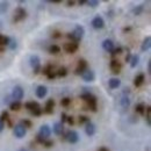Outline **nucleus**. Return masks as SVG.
I'll return each mask as SVG.
<instances>
[{"mask_svg": "<svg viewBox=\"0 0 151 151\" xmlns=\"http://www.w3.org/2000/svg\"><path fill=\"white\" fill-rule=\"evenodd\" d=\"M29 64L33 69L34 75H38L41 72V59L37 55H32L29 58Z\"/></svg>", "mask_w": 151, "mask_h": 151, "instance_id": "nucleus-1", "label": "nucleus"}, {"mask_svg": "<svg viewBox=\"0 0 151 151\" xmlns=\"http://www.w3.org/2000/svg\"><path fill=\"white\" fill-rule=\"evenodd\" d=\"M71 33H72V35H73V38H75L76 43H79V42L83 40L84 35H85V28H84L83 26H80V24H77L75 27V30L71 32Z\"/></svg>", "mask_w": 151, "mask_h": 151, "instance_id": "nucleus-2", "label": "nucleus"}, {"mask_svg": "<svg viewBox=\"0 0 151 151\" xmlns=\"http://www.w3.org/2000/svg\"><path fill=\"white\" fill-rule=\"evenodd\" d=\"M23 95H24V91H23V88L19 86V85H17V86H14L13 87V90H12V99L14 100V101H21L22 99H23Z\"/></svg>", "mask_w": 151, "mask_h": 151, "instance_id": "nucleus-3", "label": "nucleus"}, {"mask_svg": "<svg viewBox=\"0 0 151 151\" xmlns=\"http://www.w3.org/2000/svg\"><path fill=\"white\" fill-rule=\"evenodd\" d=\"M27 18V11L22 7H18L14 11V15H13V21L14 22H20L22 20H24Z\"/></svg>", "mask_w": 151, "mask_h": 151, "instance_id": "nucleus-4", "label": "nucleus"}, {"mask_svg": "<svg viewBox=\"0 0 151 151\" xmlns=\"http://www.w3.org/2000/svg\"><path fill=\"white\" fill-rule=\"evenodd\" d=\"M65 139L71 144H76L79 141V134L76 130H70L65 134Z\"/></svg>", "mask_w": 151, "mask_h": 151, "instance_id": "nucleus-5", "label": "nucleus"}, {"mask_svg": "<svg viewBox=\"0 0 151 151\" xmlns=\"http://www.w3.org/2000/svg\"><path fill=\"white\" fill-rule=\"evenodd\" d=\"M91 24L94 29H98V30L102 29L105 27V20L102 19V17H100V15H95L91 21Z\"/></svg>", "mask_w": 151, "mask_h": 151, "instance_id": "nucleus-6", "label": "nucleus"}, {"mask_svg": "<svg viewBox=\"0 0 151 151\" xmlns=\"http://www.w3.org/2000/svg\"><path fill=\"white\" fill-rule=\"evenodd\" d=\"M40 137H42L43 139H48L49 137H50V135H51V129H50V127L48 126V124H43V126H41V128H40V130H38V134H37Z\"/></svg>", "mask_w": 151, "mask_h": 151, "instance_id": "nucleus-7", "label": "nucleus"}, {"mask_svg": "<svg viewBox=\"0 0 151 151\" xmlns=\"http://www.w3.org/2000/svg\"><path fill=\"white\" fill-rule=\"evenodd\" d=\"M85 70H87V62H86V59H83L81 58V59L78 60V65L76 68L75 73L77 76H81Z\"/></svg>", "mask_w": 151, "mask_h": 151, "instance_id": "nucleus-8", "label": "nucleus"}, {"mask_svg": "<svg viewBox=\"0 0 151 151\" xmlns=\"http://www.w3.org/2000/svg\"><path fill=\"white\" fill-rule=\"evenodd\" d=\"M78 48H79V44L76 43V42H68V43H65L63 45L64 51L68 52V54H75L76 51L78 50Z\"/></svg>", "mask_w": 151, "mask_h": 151, "instance_id": "nucleus-9", "label": "nucleus"}, {"mask_svg": "<svg viewBox=\"0 0 151 151\" xmlns=\"http://www.w3.org/2000/svg\"><path fill=\"white\" fill-rule=\"evenodd\" d=\"M81 78H83V80H84V81H86V83H92V81H94L95 80L94 71H93V70H91V69L85 70V71L83 72V75H81Z\"/></svg>", "mask_w": 151, "mask_h": 151, "instance_id": "nucleus-10", "label": "nucleus"}, {"mask_svg": "<svg viewBox=\"0 0 151 151\" xmlns=\"http://www.w3.org/2000/svg\"><path fill=\"white\" fill-rule=\"evenodd\" d=\"M109 69H111V71L113 72L114 75H119L121 72L122 64L119 60H116V59H112L111 63H109Z\"/></svg>", "mask_w": 151, "mask_h": 151, "instance_id": "nucleus-11", "label": "nucleus"}, {"mask_svg": "<svg viewBox=\"0 0 151 151\" xmlns=\"http://www.w3.org/2000/svg\"><path fill=\"white\" fill-rule=\"evenodd\" d=\"M26 134H27V129L21 124H17L15 127H14V135H15V137L17 138H23L24 136H26Z\"/></svg>", "mask_w": 151, "mask_h": 151, "instance_id": "nucleus-12", "label": "nucleus"}, {"mask_svg": "<svg viewBox=\"0 0 151 151\" xmlns=\"http://www.w3.org/2000/svg\"><path fill=\"white\" fill-rule=\"evenodd\" d=\"M101 45H102V49H104L106 52H112V51H113V49L115 48L114 42L112 41V40H109V38L104 40V42L101 43Z\"/></svg>", "mask_w": 151, "mask_h": 151, "instance_id": "nucleus-13", "label": "nucleus"}, {"mask_svg": "<svg viewBox=\"0 0 151 151\" xmlns=\"http://www.w3.org/2000/svg\"><path fill=\"white\" fill-rule=\"evenodd\" d=\"M54 107H55V100L54 99H48V101L45 102L43 112L45 114H52L54 113Z\"/></svg>", "mask_w": 151, "mask_h": 151, "instance_id": "nucleus-14", "label": "nucleus"}, {"mask_svg": "<svg viewBox=\"0 0 151 151\" xmlns=\"http://www.w3.org/2000/svg\"><path fill=\"white\" fill-rule=\"evenodd\" d=\"M95 132H96V127H95L94 123H92L91 121L90 122H87L86 124H85V132H86V135L87 136H94Z\"/></svg>", "mask_w": 151, "mask_h": 151, "instance_id": "nucleus-15", "label": "nucleus"}, {"mask_svg": "<svg viewBox=\"0 0 151 151\" xmlns=\"http://www.w3.org/2000/svg\"><path fill=\"white\" fill-rule=\"evenodd\" d=\"M48 93V88H47V86H44V85H40L37 86V88H36V91H35V94L37 96L38 99H43L45 95Z\"/></svg>", "mask_w": 151, "mask_h": 151, "instance_id": "nucleus-16", "label": "nucleus"}, {"mask_svg": "<svg viewBox=\"0 0 151 151\" xmlns=\"http://www.w3.org/2000/svg\"><path fill=\"white\" fill-rule=\"evenodd\" d=\"M87 102V108L86 109H91L92 112H96V96L95 95H92L90 100L86 101Z\"/></svg>", "mask_w": 151, "mask_h": 151, "instance_id": "nucleus-17", "label": "nucleus"}, {"mask_svg": "<svg viewBox=\"0 0 151 151\" xmlns=\"http://www.w3.org/2000/svg\"><path fill=\"white\" fill-rule=\"evenodd\" d=\"M52 132L55 135H57V136H62L64 134V127H63V124L60 122H56L54 124V127H52Z\"/></svg>", "mask_w": 151, "mask_h": 151, "instance_id": "nucleus-18", "label": "nucleus"}, {"mask_svg": "<svg viewBox=\"0 0 151 151\" xmlns=\"http://www.w3.org/2000/svg\"><path fill=\"white\" fill-rule=\"evenodd\" d=\"M150 47H151V37L150 36H147V37L143 40V42H142L141 51L142 52H145V51H148L150 49Z\"/></svg>", "mask_w": 151, "mask_h": 151, "instance_id": "nucleus-19", "label": "nucleus"}, {"mask_svg": "<svg viewBox=\"0 0 151 151\" xmlns=\"http://www.w3.org/2000/svg\"><path fill=\"white\" fill-rule=\"evenodd\" d=\"M40 107H41V106H40V104H38L37 101H28V102L24 104V108L28 109L29 112H33V111L37 109Z\"/></svg>", "mask_w": 151, "mask_h": 151, "instance_id": "nucleus-20", "label": "nucleus"}, {"mask_svg": "<svg viewBox=\"0 0 151 151\" xmlns=\"http://www.w3.org/2000/svg\"><path fill=\"white\" fill-rule=\"evenodd\" d=\"M144 81H145V76H144V73H139V75H137L135 77V79H134V85H135L136 87H139V86L143 85Z\"/></svg>", "mask_w": 151, "mask_h": 151, "instance_id": "nucleus-21", "label": "nucleus"}, {"mask_svg": "<svg viewBox=\"0 0 151 151\" xmlns=\"http://www.w3.org/2000/svg\"><path fill=\"white\" fill-rule=\"evenodd\" d=\"M120 85H121V80L119 78H111L108 80V86L111 90H115V88L120 87Z\"/></svg>", "mask_w": 151, "mask_h": 151, "instance_id": "nucleus-22", "label": "nucleus"}, {"mask_svg": "<svg viewBox=\"0 0 151 151\" xmlns=\"http://www.w3.org/2000/svg\"><path fill=\"white\" fill-rule=\"evenodd\" d=\"M129 106H130V99H129V96L128 95H122V98H121V107L123 109H128Z\"/></svg>", "mask_w": 151, "mask_h": 151, "instance_id": "nucleus-23", "label": "nucleus"}, {"mask_svg": "<svg viewBox=\"0 0 151 151\" xmlns=\"http://www.w3.org/2000/svg\"><path fill=\"white\" fill-rule=\"evenodd\" d=\"M135 112L137 114H139V115H144V113H145V105L143 102L137 104L135 106Z\"/></svg>", "mask_w": 151, "mask_h": 151, "instance_id": "nucleus-24", "label": "nucleus"}, {"mask_svg": "<svg viewBox=\"0 0 151 151\" xmlns=\"http://www.w3.org/2000/svg\"><path fill=\"white\" fill-rule=\"evenodd\" d=\"M145 120H147V126L148 127H150L151 126V107L150 106H148V107H145Z\"/></svg>", "mask_w": 151, "mask_h": 151, "instance_id": "nucleus-25", "label": "nucleus"}, {"mask_svg": "<svg viewBox=\"0 0 151 151\" xmlns=\"http://www.w3.org/2000/svg\"><path fill=\"white\" fill-rule=\"evenodd\" d=\"M9 40H11V37L0 34V48H4V47H6V45H8Z\"/></svg>", "mask_w": 151, "mask_h": 151, "instance_id": "nucleus-26", "label": "nucleus"}, {"mask_svg": "<svg viewBox=\"0 0 151 151\" xmlns=\"http://www.w3.org/2000/svg\"><path fill=\"white\" fill-rule=\"evenodd\" d=\"M143 12H144V6H143V5L136 6L135 8H132V13L134 15H141Z\"/></svg>", "mask_w": 151, "mask_h": 151, "instance_id": "nucleus-27", "label": "nucleus"}, {"mask_svg": "<svg viewBox=\"0 0 151 151\" xmlns=\"http://www.w3.org/2000/svg\"><path fill=\"white\" fill-rule=\"evenodd\" d=\"M138 62H139V56L138 55H132V58H130V68L134 69V68H136L137 66V64H138Z\"/></svg>", "mask_w": 151, "mask_h": 151, "instance_id": "nucleus-28", "label": "nucleus"}, {"mask_svg": "<svg viewBox=\"0 0 151 151\" xmlns=\"http://www.w3.org/2000/svg\"><path fill=\"white\" fill-rule=\"evenodd\" d=\"M21 102L20 101H12L11 104H9V108H11V111H19L20 108H21Z\"/></svg>", "mask_w": 151, "mask_h": 151, "instance_id": "nucleus-29", "label": "nucleus"}, {"mask_svg": "<svg viewBox=\"0 0 151 151\" xmlns=\"http://www.w3.org/2000/svg\"><path fill=\"white\" fill-rule=\"evenodd\" d=\"M48 51H49L50 54L57 55V54H59V52H60V47H58V45H56V44H52V45H50V47H49Z\"/></svg>", "mask_w": 151, "mask_h": 151, "instance_id": "nucleus-30", "label": "nucleus"}, {"mask_svg": "<svg viewBox=\"0 0 151 151\" xmlns=\"http://www.w3.org/2000/svg\"><path fill=\"white\" fill-rule=\"evenodd\" d=\"M9 4L7 1H0V14H5L8 9Z\"/></svg>", "mask_w": 151, "mask_h": 151, "instance_id": "nucleus-31", "label": "nucleus"}, {"mask_svg": "<svg viewBox=\"0 0 151 151\" xmlns=\"http://www.w3.org/2000/svg\"><path fill=\"white\" fill-rule=\"evenodd\" d=\"M8 48L14 51V50L18 48V41H17L15 38H11V40H9V43H8Z\"/></svg>", "mask_w": 151, "mask_h": 151, "instance_id": "nucleus-32", "label": "nucleus"}, {"mask_svg": "<svg viewBox=\"0 0 151 151\" xmlns=\"http://www.w3.org/2000/svg\"><path fill=\"white\" fill-rule=\"evenodd\" d=\"M78 121H79V123H80V124H86V123H87V122H90L91 120H90V117H88V116L80 115V116L78 117Z\"/></svg>", "mask_w": 151, "mask_h": 151, "instance_id": "nucleus-33", "label": "nucleus"}, {"mask_svg": "<svg viewBox=\"0 0 151 151\" xmlns=\"http://www.w3.org/2000/svg\"><path fill=\"white\" fill-rule=\"evenodd\" d=\"M8 120H9V114H8V112L4 111V112L1 113V115H0V121L4 123V122H7Z\"/></svg>", "mask_w": 151, "mask_h": 151, "instance_id": "nucleus-34", "label": "nucleus"}, {"mask_svg": "<svg viewBox=\"0 0 151 151\" xmlns=\"http://www.w3.org/2000/svg\"><path fill=\"white\" fill-rule=\"evenodd\" d=\"M52 68H54V66H52L51 64H48V65H47L45 68L41 69V71H42V73H43V75L47 76L48 73H49V72H51V71H52Z\"/></svg>", "mask_w": 151, "mask_h": 151, "instance_id": "nucleus-35", "label": "nucleus"}, {"mask_svg": "<svg viewBox=\"0 0 151 151\" xmlns=\"http://www.w3.org/2000/svg\"><path fill=\"white\" fill-rule=\"evenodd\" d=\"M66 75H68V70L65 68H59L58 71L56 72V76L58 77H65Z\"/></svg>", "mask_w": 151, "mask_h": 151, "instance_id": "nucleus-36", "label": "nucleus"}, {"mask_svg": "<svg viewBox=\"0 0 151 151\" xmlns=\"http://www.w3.org/2000/svg\"><path fill=\"white\" fill-rule=\"evenodd\" d=\"M92 95L93 94H92L91 92H86V91H85L83 94L80 95V99H83L84 101H87V100H90V99H91V96H92Z\"/></svg>", "mask_w": 151, "mask_h": 151, "instance_id": "nucleus-37", "label": "nucleus"}, {"mask_svg": "<svg viewBox=\"0 0 151 151\" xmlns=\"http://www.w3.org/2000/svg\"><path fill=\"white\" fill-rule=\"evenodd\" d=\"M86 5L92 7V8H95L99 6V1L98 0H88V1H86Z\"/></svg>", "mask_w": 151, "mask_h": 151, "instance_id": "nucleus-38", "label": "nucleus"}, {"mask_svg": "<svg viewBox=\"0 0 151 151\" xmlns=\"http://www.w3.org/2000/svg\"><path fill=\"white\" fill-rule=\"evenodd\" d=\"M70 104H71V99L68 98V96H66V98H63V99L60 100V105L64 106V107H68Z\"/></svg>", "mask_w": 151, "mask_h": 151, "instance_id": "nucleus-39", "label": "nucleus"}, {"mask_svg": "<svg viewBox=\"0 0 151 151\" xmlns=\"http://www.w3.org/2000/svg\"><path fill=\"white\" fill-rule=\"evenodd\" d=\"M21 124H22L24 128H32V126H33V123H32L30 120H22V121H21Z\"/></svg>", "mask_w": 151, "mask_h": 151, "instance_id": "nucleus-40", "label": "nucleus"}, {"mask_svg": "<svg viewBox=\"0 0 151 151\" xmlns=\"http://www.w3.org/2000/svg\"><path fill=\"white\" fill-rule=\"evenodd\" d=\"M121 52H122V48H121V47H117V48H114L113 51L111 52V55H112V56H115V55H120Z\"/></svg>", "mask_w": 151, "mask_h": 151, "instance_id": "nucleus-41", "label": "nucleus"}, {"mask_svg": "<svg viewBox=\"0 0 151 151\" xmlns=\"http://www.w3.org/2000/svg\"><path fill=\"white\" fill-rule=\"evenodd\" d=\"M30 113L33 114L34 116H41L42 115V113H43V109L40 107V108H37V109H35V111H33V112H30Z\"/></svg>", "mask_w": 151, "mask_h": 151, "instance_id": "nucleus-42", "label": "nucleus"}, {"mask_svg": "<svg viewBox=\"0 0 151 151\" xmlns=\"http://www.w3.org/2000/svg\"><path fill=\"white\" fill-rule=\"evenodd\" d=\"M43 145H44L45 148H51V147L54 145V142L50 141V139H45V141L43 142Z\"/></svg>", "mask_w": 151, "mask_h": 151, "instance_id": "nucleus-43", "label": "nucleus"}, {"mask_svg": "<svg viewBox=\"0 0 151 151\" xmlns=\"http://www.w3.org/2000/svg\"><path fill=\"white\" fill-rule=\"evenodd\" d=\"M66 122H68L70 126H73V124H75V119H73V116H68V117H66Z\"/></svg>", "mask_w": 151, "mask_h": 151, "instance_id": "nucleus-44", "label": "nucleus"}, {"mask_svg": "<svg viewBox=\"0 0 151 151\" xmlns=\"http://www.w3.org/2000/svg\"><path fill=\"white\" fill-rule=\"evenodd\" d=\"M47 78H48V79H50V80H52V79H55V78H56V73H55L54 71H51V72H49V73L47 75Z\"/></svg>", "mask_w": 151, "mask_h": 151, "instance_id": "nucleus-45", "label": "nucleus"}, {"mask_svg": "<svg viewBox=\"0 0 151 151\" xmlns=\"http://www.w3.org/2000/svg\"><path fill=\"white\" fill-rule=\"evenodd\" d=\"M66 117H68V115L65 113L60 114V123H62V124H63L64 122H66Z\"/></svg>", "mask_w": 151, "mask_h": 151, "instance_id": "nucleus-46", "label": "nucleus"}, {"mask_svg": "<svg viewBox=\"0 0 151 151\" xmlns=\"http://www.w3.org/2000/svg\"><path fill=\"white\" fill-rule=\"evenodd\" d=\"M51 36H52V38H60L62 37V34H60L59 32H54Z\"/></svg>", "mask_w": 151, "mask_h": 151, "instance_id": "nucleus-47", "label": "nucleus"}, {"mask_svg": "<svg viewBox=\"0 0 151 151\" xmlns=\"http://www.w3.org/2000/svg\"><path fill=\"white\" fill-rule=\"evenodd\" d=\"M130 58H132V55H130V50L127 49V56H126V62H130Z\"/></svg>", "mask_w": 151, "mask_h": 151, "instance_id": "nucleus-48", "label": "nucleus"}, {"mask_svg": "<svg viewBox=\"0 0 151 151\" xmlns=\"http://www.w3.org/2000/svg\"><path fill=\"white\" fill-rule=\"evenodd\" d=\"M11 98H12L11 95H7V96H5V100H4V102H5V104H7V105H9V104H11Z\"/></svg>", "mask_w": 151, "mask_h": 151, "instance_id": "nucleus-49", "label": "nucleus"}, {"mask_svg": "<svg viewBox=\"0 0 151 151\" xmlns=\"http://www.w3.org/2000/svg\"><path fill=\"white\" fill-rule=\"evenodd\" d=\"M66 5H68V7H73V6L76 5V1H73V0L68 1V2H66Z\"/></svg>", "mask_w": 151, "mask_h": 151, "instance_id": "nucleus-50", "label": "nucleus"}, {"mask_svg": "<svg viewBox=\"0 0 151 151\" xmlns=\"http://www.w3.org/2000/svg\"><path fill=\"white\" fill-rule=\"evenodd\" d=\"M96 151H111V150L108 148H106V147H100Z\"/></svg>", "mask_w": 151, "mask_h": 151, "instance_id": "nucleus-51", "label": "nucleus"}, {"mask_svg": "<svg viewBox=\"0 0 151 151\" xmlns=\"http://www.w3.org/2000/svg\"><path fill=\"white\" fill-rule=\"evenodd\" d=\"M4 128H5V123H2V122L0 121V132H2Z\"/></svg>", "mask_w": 151, "mask_h": 151, "instance_id": "nucleus-52", "label": "nucleus"}, {"mask_svg": "<svg viewBox=\"0 0 151 151\" xmlns=\"http://www.w3.org/2000/svg\"><path fill=\"white\" fill-rule=\"evenodd\" d=\"M148 72H149V73H151V60H149V62H148Z\"/></svg>", "mask_w": 151, "mask_h": 151, "instance_id": "nucleus-53", "label": "nucleus"}, {"mask_svg": "<svg viewBox=\"0 0 151 151\" xmlns=\"http://www.w3.org/2000/svg\"><path fill=\"white\" fill-rule=\"evenodd\" d=\"M78 5H79V6H80V5H86V1L80 0V1H78Z\"/></svg>", "mask_w": 151, "mask_h": 151, "instance_id": "nucleus-54", "label": "nucleus"}, {"mask_svg": "<svg viewBox=\"0 0 151 151\" xmlns=\"http://www.w3.org/2000/svg\"><path fill=\"white\" fill-rule=\"evenodd\" d=\"M18 151H27V150H26L24 148H21V149H19V150H18Z\"/></svg>", "mask_w": 151, "mask_h": 151, "instance_id": "nucleus-55", "label": "nucleus"}]
</instances>
